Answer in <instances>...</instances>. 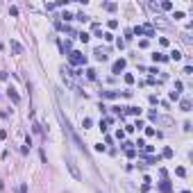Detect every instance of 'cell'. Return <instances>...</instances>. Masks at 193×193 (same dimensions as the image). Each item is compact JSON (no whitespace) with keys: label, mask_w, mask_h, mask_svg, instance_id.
Returning a JSON list of instances; mask_svg holds the SVG:
<instances>
[{"label":"cell","mask_w":193,"mask_h":193,"mask_svg":"<svg viewBox=\"0 0 193 193\" xmlns=\"http://www.w3.org/2000/svg\"><path fill=\"white\" fill-rule=\"evenodd\" d=\"M66 164H68V170H70V175L75 177V180H79V170H77V166H75V161H73V157H70V155H66Z\"/></svg>","instance_id":"cell-1"},{"label":"cell","mask_w":193,"mask_h":193,"mask_svg":"<svg viewBox=\"0 0 193 193\" xmlns=\"http://www.w3.org/2000/svg\"><path fill=\"white\" fill-rule=\"evenodd\" d=\"M68 59H70V64H75V66H82V64L87 62V57H84L82 53H70Z\"/></svg>","instance_id":"cell-2"},{"label":"cell","mask_w":193,"mask_h":193,"mask_svg":"<svg viewBox=\"0 0 193 193\" xmlns=\"http://www.w3.org/2000/svg\"><path fill=\"white\" fill-rule=\"evenodd\" d=\"M125 68V59H118V62H114V66H111V70H114V75H118L121 70Z\"/></svg>","instance_id":"cell-3"},{"label":"cell","mask_w":193,"mask_h":193,"mask_svg":"<svg viewBox=\"0 0 193 193\" xmlns=\"http://www.w3.org/2000/svg\"><path fill=\"white\" fill-rule=\"evenodd\" d=\"M9 48H11V50H14L16 55H21V53H23V45L18 43L16 39H11V41H9Z\"/></svg>","instance_id":"cell-4"},{"label":"cell","mask_w":193,"mask_h":193,"mask_svg":"<svg viewBox=\"0 0 193 193\" xmlns=\"http://www.w3.org/2000/svg\"><path fill=\"white\" fill-rule=\"evenodd\" d=\"M7 96L11 98V100H14L16 105H18V102H21V98H18V93H16V89H14V87H9V89H7Z\"/></svg>","instance_id":"cell-5"},{"label":"cell","mask_w":193,"mask_h":193,"mask_svg":"<svg viewBox=\"0 0 193 193\" xmlns=\"http://www.w3.org/2000/svg\"><path fill=\"white\" fill-rule=\"evenodd\" d=\"M159 189H161V193H173V186H170V182H168V180H164V182L159 184Z\"/></svg>","instance_id":"cell-6"},{"label":"cell","mask_w":193,"mask_h":193,"mask_svg":"<svg viewBox=\"0 0 193 193\" xmlns=\"http://www.w3.org/2000/svg\"><path fill=\"white\" fill-rule=\"evenodd\" d=\"M182 111H191V100H182Z\"/></svg>","instance_id":"cell-7"},{"label":"cell","mask_w":193,"mask_h":193,"mask_svg":"<svg viewBox=\"0 0 193 193\" xmlns=\"http://www.w3.org/2000/svg\"><path fill=\"white\" fill-rule=\"evenodd\" d=\"M96 59H98V62H105V59H107V55L102 53V50H96Z\"/></svg>","instance_id":"cell-8"},{"label":"cell","mask_w":193,"mask_h":193,"mask_svg":"<svg viewBox=\"0 0 193 193\" xmlns=\"http://www.w3.org/2000/svg\"><path fill=\"white\" fill-rule=\"evenodd\" d=\"M170 59H182V53H180V50H173V53H170Z\"/></svg>","instance_id":"cell-9"},{"label":"cell","mask_w":193,"mask_h":193,"mask_svg":"<svg viewBox=\"0 0 193 193\" xmlns=\"http://www.w3.org/2000/svg\"><path fill=\"white\" fill-rule=\"evenodd\" d=\"M127 114L136 116V114H141V109H136V107H127Z\"/></svg>","instance_id":"cell-10"},{"label":"cell","mask_w":193,"mask_h":193,"mask_svg":"<svg viewBox=\"0 0 193 193\" xmlns=\"http://www.w3.org/2000/svg\"><path fill=\"white\" fill-rule=\"evenodd\" d=\"M152 59H155V62H164L166 57H164V55H159V53H155V55H152Z\"/></svg>","instance_id":"cell-11"},{"label":"cell","mask_w":193,"mask_h":193,"mask_svg":"<svg viewBox=\"0 0 193 193\" xmlns=\"http://www.w3.org/2000/svg\"><path fill=\"white\" fill-rule=\"evenodd\" d=\"M102 96H105V98H116V96H118V93H116V91H105Z\"/></svg>","instance_id":"cell-12"},{"label":"cell","mask_w":193,"mask_h":193,"mask_svg":"<svg viewBox=\"0 0 193 193\" xmlns=\"http://www.w3.org/2000/svg\"><path fill=\"white\" fill-rule=\"evenodd\" d=\"M87 75H89V79H96V70L89 68V70H87Z\"/></svg>","instance_id":"cell-13"}]
</instances>
